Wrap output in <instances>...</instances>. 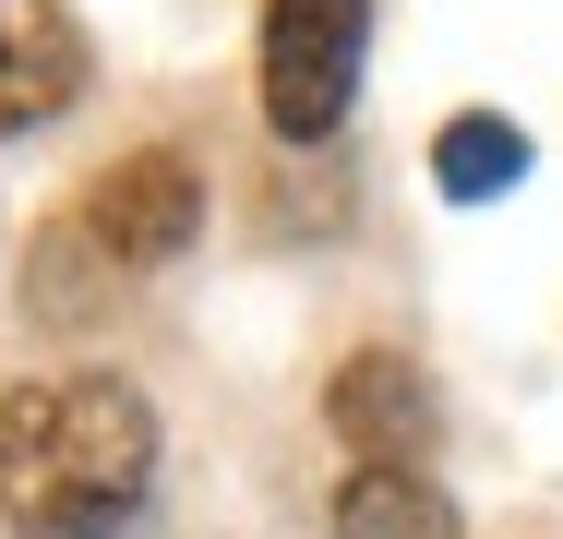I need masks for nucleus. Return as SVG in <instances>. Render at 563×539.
Here are the masks:
<instances>
[{"label": "nucleus", "instance_id": "f257e3e1", "mask_svg": "<svg viewBox=\"0 0 563 539\" xmlns=\"http://www.w3.org/2000/svg\"><path fill=\"white\" fill-rule=\"evenodd\" d=\"M156 480V408L120 372H60L0 408V516L24 539H109Z\"/></svg>", "mask_w": 563, "mask_h": 539}, {"label": "nucleus", "instance_id": "f03ea898", "mask_svg": "<svg viewBox=\"0 0 563 539\" xmlns=\"http://www.w3.org/2000/svg\"><path fill=\"white\" fill-rule=\"evenodd\" d=\"M372 0H264V120L288 144H324L360 97Z\"/></svg>", "mask_w": 563, "mask_h": 539}, {"label": "nucleus", "instance_id": "7ed1b4c3", "mask_svg": "<svg viewBox=\"0 0 563 539\" xmlns=\"http://www.w3.org/2000/svg\"><path fill=\"white\" fill-rule=\"evenodd\" d=\"M192 228H205V180H192V156H168V144L120 156L109 180L85 193V216H73V240H85L97 264H168Z\"/></svg>", "mask_w": 563, "mask_h": 539}, {"label": "nucleus", "instance_id": "20e7f679", "mask_svg": "<svg viewBox=\"0 0 563 539\" xmlns=\"http://www.w3.org/2000/svg\"><path fill=\"white\" fill-rule=\"evenodd\" d=\"M324 420L372 455V468H408V455H432V372L408 360V348H360L336 384H324Z\"/></svg>", "mask_w": 563, "mask_h": 539}, {"label": "nucleus", "instance_id": "39448f33", "mask_svg": "<svg viewBox=\"0 0 563 539\" xmlns=\"http://www.w3.org/2000/svg\"><path fill=\"white\" fill-rule=\"evenodd\" d=\"M85 97V24L60 0H0V132H36Z\"/></svg>", "mask_w": 563, "mask_h": 539}, {"label": "nucleus", "instance_id": "423d86ee", "mask_svg": "<svg viewBox=\"0 0 563 539\" xmlns=\"http://www.w3.org/2000/svg\"><path fill=\"white\" fill-rule=\"evenodd\" d=\"M432 180H444V205H492V193H516V180H528V132L492 120V108H455L444 132H432Z\"/></svg>", "mask_w": 563, "mask_h": 539}, {"label": "nucleus", "instance_id": "0eeeda50", "mask_svg": "<svg viewBox=\"0 0 563 539\" xmlns=\"http://www.w3.org/2000/svg\"><path fill=\"white\" fill-rule=\"evenodd\" d=\"M336 539H455V504L420 468H360L336 492Z\"/></svg>", "mask_w": 563, "mask_h": 539}]
</instances>
